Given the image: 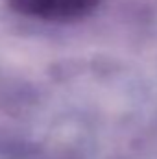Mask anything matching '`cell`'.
<instances>
[{"mask_svg": "<svg viewBox=\"0 0 157 159\" xmlns=\"http://www.w3.org/2000/svg\"><path fill=\"white\" fill-rule=\"evenodd\" d=\"M100 0H9V6L26 17L43 20H78L96 9Z\"/></svg>", "mask_w": 157, "mask_h": 159, "instance_id": "6da1fadb", "label": "cell"}]
</instances>
